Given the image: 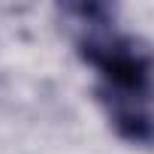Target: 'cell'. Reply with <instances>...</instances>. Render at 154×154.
<instances>
[{"label":"cell","instance_id":"1","mask_svg":"<svg viewBox=\"0 0 154 154\" xmlns=\"http://www.w3.org/2000/svg\"><path fill=\"white\" fill-rule=\"evenodd\" d=\"M75 21V51L97 72V100L100 106L112 103H151L154 85V54L151 48L118 30L106 6L79 3L63 6Z\"/></svg>","mask_w":154,"mask_h":154}]
</instances>
